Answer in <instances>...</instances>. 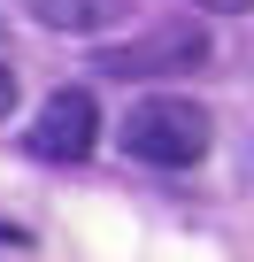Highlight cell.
Segmentation results:
<instances>
[{"label": "cell", "mask_w": 254, "mask_h": 262, "mask_svg": "<svg viewBox=\"0 0 254 262\" xmlns=\"http://www.w3.org/2000/svg\"><path fill=\"white\" fill-rule=\"evenodd\" d=\"M123 147H131V162H154V170H193L216 147V123H208V108H193L177 93H147L123 116Z\"/></svg>", "instance_id": "1"}, {"label": "cell", "mask_w": 254, "mask_h": 262, "mask_svg": "<svg viewBox=\"0 0 254 262\" xmlns=\"http://www.w3.org/2000/svg\"><path fill=\"white\" fill-rule=\"evenodd\" d=\"M24 147H31L39 162H85V155L100 147V100H93L85 85H54V93L39 100L31 131H24Z\"/></svg>", "instance_id": "2"}, {"label": "cell", "mask_w": 254, "mask_h": 262, "mask_svg": "<svg viewBox=\"0 0 254 262\" xmlns=\"http://www.w3.org/2000/svg\"><path fill=\"white\" fill-rule=\"evenodd\" d=\"M100 70H108V77H170V70H208V24L170 16V24H154L147 39H131V47H108V54H100Z\"/></svg>", "instance_id": "3"}, {"label": "cell", "mask_w": 254, "mask_h": 262, "mask_svg": "<svg viewBox=\"0 0 254 262\" xmlns=\"http://www.w3.org/2000/svg\"><path fill=\"white\" fill-rule=\"evenodd\" d=\"M24 16L47 31H108L116 16H131V0H24Z\"/></svg>", "instance_id": "4"}, {"label": "cell", "mask_w": 254, "mask_h": 262, "mask_svg": "<svg viewBox=\"0 0 254 262\" xmlns=\"http://www.w3.org/2000/svg\"><path fill=\"white\" fill-rule=\"evenodd\" d=\"M16 108V77H8V54H0V116Z\"/></svg>", "instance_id": "5"}, {"label": "cell", "mask_w": 254, "mask_h": 262, "mask_svg": "<svg viewBox=\"0 0 254 262\" xmlns=\"http://www.w3.org/2000/svg\"><path fill=\"white\" fill-rule=\"evenodd\" d=\"M193 8H254V0H193Z\"/></svg>", "instance_id": "6"}, {"label": "cell", "mask_w": 254, "mask_h": 262, "mask_svg": "<svg viewBox=\"0 0 254 262\" xmlns=\"http://www.w3.org/2000/svg\"><path fill=\"white\" fill-rule=\"evenodd\" d=\"M0 239H24V231H8V224H0Z\"/></svg>", "instance_id": "7"}]
</instances>
